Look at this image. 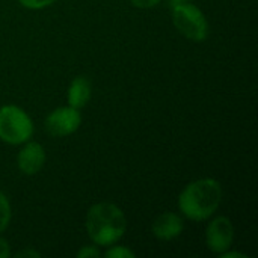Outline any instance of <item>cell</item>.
Segmentation results:
<instances>
[{"label": "cell", "mask_w": 258, "mask_h": 258, "mask_svg": "<svg viewBox=\"0 0 258 258\" xmlns=\"http://www.w3.org/2000/svg\"><path fill=\"white\" fill-rule=\"evenodd\" d=\"M82 124V116L79 113V109H74L71 106H62L54 109L48 116L45 118V130L50 136L63 138L70 136Z\"/></svg>", "instance_id": "5b68a950"}, {"label": "cell", "mask_w": 258, "mask_h": 258, "mask_svg": "<svg viewBox=\"0 0 258 258\" xmlns=\"http://www.w3.org/2000/svg\"><path fill=\"white\" fill-rule=\"evenodd\" d=\"M109 249L106 251V257L107 258H135L136 257V254L130 249V248H127V246H107Z\"/></svg>", "instance_id": "8fae6325"}, {"label": "cell", "mask_w": 258, "mask_h": 258, "mask_svg": "<svg viewBox=\"0 0 258 258\" xmlns=\"http://www.w3.org/2000/svg\"><path fill=\"white\" fill-rule=\"evenodd\" d=\"M11 257V246L8 243V240L0 237V258Z\"/></svg>", "instance_id": "9a60e30c"}, {"label": "cell", "mask_w": 258, "mask_h": 258, "mask_svg": "<svg viewBox=\"0 0 258 258\" xmlns=\"http://www.w3.org/2000/svg\"><path fill=\"white\" fill-rule=\"evenodd\" d=\"M130 2L135 8H139V9H150L160 3V0H130Z\"/></svg>", "instance_id": "5bb4252c"}, {"label": "cell", "mask_w": 258, "mask_h": 258, "mask_svg": "<svg viewBox=\"0 0 258 258\" xmlns=\"http://www.w3.org/2000/svg\"><path fill=\"white\" fill-rule=\"evenodd\" d=\"M33 135L30 116L18 106L6 104L0 107V139L9 145L27 142Z\"/></svg>", "instance_id": "277c9868"}, {"label": "cell", "mask_w": 258, "mask_h": 258, "mask_svg": "<svg viewBox=\"0 0 258 258\" xmlns=\"http://www.w3.org/2000/svg\"><path fill=\"white\" fill-rule=\"evenodd\" d=\"M15 257H41V252L35 251V249H23L20 252H15Z\"/></svg>", "instance_id": "2e32d148"}, {"label": "cell", "mask_w": 258, "mask_h": 258, "mask_svg": "<svg viewBox=\"0 0 258 258\" xmlns=\"http://www.w3.org/2000/svg\"><path fill=\"white\" fill-rule=\"evenodd\" d=\"M57 0H18V3L27 9H44L50 5H53Z\"/></svg>", "instance_id": "7c38bea8"}, {"label": "cell", "mask_w": 258, "mask_h": 258, "mask_svg": "<svg viewBox=\"0 0 258 258\" xmlns=\"http://www.w3.org/2000/svg\"><path fill=\"white\" fill-rule=\"evenodd\" d=\"M172 2H190V0H172Z\"/></svg>", "instance_id": "ac0fdd59"}, {"label": "cell", "mask_w": 258, "mask_h": 258, "mask_svg": "<svg viewBox=\"0 0 258 258\" xmlns=\"http://www.w3.org/2000/svg\"><path fill=\"white\" fill-rule=\"evenodd\" d=\"M234 242V225L227 216L215 218L206 230V245L215 254L230 249Z\"/></svg>", "instance_id": "8992f818"}, {"label": "cell", "mask_w": 258, "mask_h": 258, "mask_svg": "<svg viewBox=\"0 0 258 258\" xmlns=\"http://www.w3.org/2000/svg\"><path fill=\"white\" fill-rule=\"evenodd\" d=\"M219 258H246V255L242 254V252H237V251H230V249H227V251H224L222 254H219Z\"/></svg>", "instance_id": "e0dca14e"}, {"label": "cell", "mask_w": 258, "mask_h": 258, "mask_svg": "<svg viewBox=\"0 0 258 258\" xmlns=\"http://www.w3.org/2000/svg\"><path fill=\"white\" fill-rule=\"evenodd\" d=\"M26 145L18 151L17 165L24 175L38 174L45 163V151L38 142H24Z\"/></svg>", "instance_id": "52a82bcc"}, {"label": "cell", "mask_w": 258, "mask_h": 258, "mask_svg": "<svg viewBox=\"0 0 258 258\" xmlns=\"http://www.w3.org/2000/svg\"><path fill=\"white\" fill-rule=\"evenodd\" d=\"M222 203V186L215 178H200L189 183L178 197L180 212L190 221H206Z\"/></svg>", "instance_id": "6da1fadb"}, {"label": "cell", "mask_w": 258, "mask_h": 258, "mask_svg": "<svg viewBox=\"0 0 258 258\" xmlns=\"http://www.w3.org/2000/svg\"><path fill=\"white\" fill-rule=\"evenodd\" d=\"M92 94V85L89 82L88 77L85 76H77L73 79V82L70 83L68 88V106L74 107V109H82L88 104L89 98Z\"/></svg>", "instance_id": "9c48e42d"}, {"label": "cell", "mask_w": 258, "mask_h": 258, "mask_svg": "<svg viewBox=\"0 0 258 258\" xmlns=\"http://www.w3.org/2000/svg\"><path fill=\"white\" fill-rule=\"evenodd\" d=\"M86 233L97 246L115 245L127 231V218L113 203H97L86 213Z\"/></svg>", "instance_id": "7a4b0ae2"}, {"label": "cell", "mask_w": 258, "mask_h": 258, "mask_svg": "<svg viewBox=\"0 0 258 258\" xmlns=\"http://www.w3.org/2000/svg\"><path fill=\"white\" fill-rule=\"evenodd\" d=\"M11 204L9 200L6 198V195L0 190V233L5 231L11 222Z\"/></svg>", "instance_id": "30bf717a"}, {"label": "cell", "mask_w": 258, "mask_h": 258, "mask_svg": "<svg viewBox=\"0 0 258 258\" xmlns=\"http://www.w3.org/2000/svg\"><path fill=\"white\" fill-rule=\"evenodd\" d=\"M100 251H98V248L97 246H82V249L80 251H77V257L79 258H95V257H100Z\"/></svg>", "instance_id": "4fadbf2b"}, {"label": "cell", "mask_w": 258, "mask_h": 258, "mask_svg": "<svg viewBox=\"0 0 258 258\" xmlns=\"http://www.w3.org/2000/svg\"><path fill=\"white\" fill-rule=\"evenodd\" d=\"M171 12L172 23L183 36L195 42L207 39L209 21L198 6L190 2H174Z\"/></svg>", "instance_id": "3957f363"}, {"label": "cell", "mask_w": 258, "mask_h": 258, "mask_svg": "<svg viewBox=\"0 0 258 258\" xmlns=\"http://www.w3.org/2000/svg\"><path fill=\"white\" fill-rule=\"evenodd\" d=\"M183 228H184L183 219L174 212H165L159 215L151 225L153 236L157 240H163V242L177 239L183 233Z\"/></svg>", "instance_id": "ba28073f"}]
</instances>
